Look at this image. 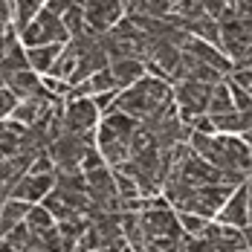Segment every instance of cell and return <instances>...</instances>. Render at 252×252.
<instances>
[{
    "instance_id": "obj_33",
    "label": "cell",
    "mask_w": 252,
    "mask_h": 252,
    "mask_svg": "<svg viewBox=\"0 0 252 252\" xmlns=\"http://www.w3.org/2000/svg\"><path fill=\"white\" fill-rule=\"evenodd\" d=\"M119 3H122V12H125V18L142 15V0H119Z\"/></svg>"
},
{
    "instance_id": "obj_29",
    "label": "cell",
    "mask_w": 252,
    "mask_h": 252,
    "mask_svg": "<svg viewBox=\"0 0 252 252\" xmlns=\"http://www.w3.org/2000/svg\"><path fill=\"white\" fill-rule=\"evenodd\" d=\"M229 12H232L235 18L252 21V0H229Z\"/></svg>"
},
{
    "instance_id": "obj_22",
    "label": "cell",
    "mask_w": 252,
    "mask_h": 252,
    "mask_svg": "<svg viewBox=\"0 0 252 252\" xmlns=\"http://www.w3.org/2000/svg\"><path fill=\"white\" fill-rule=\"evenodd\" d=\"M21 70H32L29 67V61H26V52L21 47V41L18 44H12L9 50L0 55V76H12V73H21Z\"/></svg>"
},
{
    "instance_id": "obj_18",
    "label": "cell",
    "mask_w": 252,
    "mask_h": 252,
    "mask_svg": "<svg viewBox=\"0 0 252 252\" xmlns=\"http://www.w3.org/2000/svg\"><path fill=\"white\" fill-rule=\"evenodd\" d=\"M64 50V44H47V47H29L26 52V61H29V67L38 73V76H50L52 67H55V61H58V55Z\"/></svg>"
},
{
    "instance_id": "obj_25",
    "label": "cell",
    "mask_w": 252,
    "mask_h": 252,
    "mask_svg": "<svg viewBox=\"0 0 252 252\" xmlns=\"http://www.w3.org/2000/svg\"><path fill=\"white\" fill-rule=\"evenodd\" d=\"M61 24H64V29H67L70 38H81V35L90 32V29H87V21H84V9H81V6H70V9L61 15Z\"/></svg>"
},
{
    "instance_id": "obj_38",
    "label": "cell",
    "mask_w": 252,
    "mask_h": 252,
    "mask_svg": "<svg viewBox=\"0 0 252 252\" xmlns=\"http://www.w3.org/2000/svg\"><path fill=\"white\" fill-rule=\"evenodd\" d=\"M247 180H252V171H250V177H247Z\"/></svg>"
},
{
    "instance_id": "obj_36",
    "label": "cell",
    "mask_w": 252,
    "mask_h": 252,
    "mask_svg": "<svg viewBox=\"0 0 252 252\" xmlns=\"http://www.w3.org/2000/svg\"><path fill=\"white\" fill-rule=\"evenodd\" d=\"M0 90H6V81H3V76H0Z\"/></svg>"
},
{
    "instance_id": "obj_15",
    "label": "cell",
    "mask_w": 252,
    "mask_h": 252,
    "mask_svg": "<svg viewBox=\"0 0 252 252\" xmlns=\"http://www.w3.org/2000/svg\"><path fill=\"white\" fill-rule=\"evenodd\" d=\"M174 81H200V84H220V81H223V76H220L218 70H212L209 64H203L200 58H194V55L183 52Z\"/></svg>"
},
{
    "instance_id": "obj_35",
    "label": "cell",
    "mask_w": 252,
    "mask_h": 252,
    "mask_svg": "<svg viewBox=\"0 0 252 252\" xmlns=\"http://www.w3.org/2000/svg\"><path fill=\"white\" fill-rule=\"evenodd\" d=\"M122 247H107V250H96V252H119Z\"/></svg>"
},
{
    "instance_id": "obj_23",
    "label": "cell",
    "mask_w": 252,
    "mask_h": 252,
    "mask_svg": "<svg viewBox=\"0 0 252 252\" xmlns=\"http://www.w3.org/2000/svg\"><path fill=\"white\" fill-rule=\"evenodd\" d=\"M232 96H229V84L226 78L220 84L212 87V96H209V104H206V116H223V113H232Z\"/></svg>"
},
{
    "instance_id": "obj_11",
    "label": "cell",
    "mask_w": 252,
    "mask_h": 252,
    "mask_svg": "<svg viewBox=\"0 0 252 252\" xmlns=\"http://www.w3.org/2000/svg\"><path fill=\"white\" fill-rule=\"evenodd\" d=\"M52 189H55V171L52 174H32V171H26L18 180L12 197L15 200H24V203H41Z\"/></svg>"
},
{
    "instance_id": "obj_27",
    "label": "cell",
    "mask_w": 252,
    "mask_h": 252,
    "mask_svg": "<svg viewBox=\"0 0 252 252\" xmlns=\"http://www.w3.org/2000/svg\"><path fill=\"white\" fill-rule=\"evenodd\" d=\"M226 84H229V96H232V107L241 110V113H244V110H252V96L250 93L241 90V87H238L235 81H229V78H226Z\"/></svg>"
},
{
    "instance_id": "obj_37",
    "label": "cell",
    "mask_w": 252,
    "mask_h": 252,
    "mask_svg": "<svg viewBox=\"0 0 252 252\" xmlns=\"http://www.w3.org/2000/svg\"><path fill=\"white\" fill-rule=\"evenodd\" d=\"M119 252H133V250H130V247H122V250H119Z\"/></svg>"
},
{
    "instance_id": "obj_17",
    "label": "cell",
    "mask_w": 252,
    "mask_h": 252,
    "mask_svg": "<svg viewBox=\"0 0 252 252\" xmlns=\"http://www.w3.org/2000/svg\"><path fill=\"white\" fill-rule=\"evenodd\" d=\"M107 70H110V76H113L116 90H127L130 84H136L139 78L145 76V64H142L139 58H116V61L107 64Z\"/></svg>"
},
{
    "instance_id": "obj_20",
    "label": "cell",
    "mask_w": 252,
    "mask_h": 252,
    "mask_svg": "<svg viewBox=\"0 0 252 252\" xmlns=\"http://www.w3.org/2000/svg\"><path fill=\"white\" fill-rule=\"evenodd\" d=\"M29 206H32V203L15 200V197L3 200V206H0V238H3V235H9L12 229L18 226V223H24V218H26V212H29Z\"/></svg>"
},
{
    "instance_id": "obj_12",
    "label": "cell",
    "mask_w": 252,
    "mask_h": 252,
    "mask_svg": "<svg viewBox=\"0 0 252 252\" xmlns=\"http://www.w3.org/2000/svg\"><path fill=\"white\" fill-rule=\"evenodd\" d=\"M200 238L212 241V244L218 247V252H241V250H247L244 229H235V226H229V223H220V220H209Z\"/></svg>"
},
{
    "instance_id": "obj_2",
    "label": "cell",
    "mask_w": 252,
    "mask_h": 252,
    "mask_svg": "<svg viewBox=\"0 0 252 252\" xmlns=\"http://www.w3.org/2000/svg\"><path fill=\"white\" fill-rule=\"evenodd\" d=\"M139 223H142L145 252H177V250H183L186 235H183V229H180L177 212L165 203L162 194H157V197H142Z\"/></svg>"
},
{
    "instance_id": "obj_8",
    "label": "cell",
    "mask_w": 252,
    "mask_h": 252,
    "mask_svg": "<svg viewBox=\"0 0 252 252\" xmlns=\"http://www.w3.org/2000/svg\"><path fill=\"white\" fill-rule=\"evenodd\" d=\"M93 145V142H84L81 136H73V133H61L50 142V154L52 168L55 174H70V171H81V159H84V148Z\"/></svg>"
},
{
    "instance_id": "obj_6",
    "label": "cell",
    "mask_w": 252,
    "mask_h": 252,
    "mask_svg": "<svg viewBox=\"0 0 252 252\" xmlns=\"http://www.w3.org/2000/svg\"><path fill=\"white\" fill-rule=\"evenodd\" d=\"M101 113L96 110L93 99H70L64 101V110H61V127L64 133H73V136H93L96 127H99Z\"/></svg>"
},
{
    "instance_id": "obj_4",
    "label": "cell",
    "mask_w": 252,
    "mask_h": 252,
    "mask_svg": "<svg viewBox=\"0 0 252 252\" xmlns=\"http://www.w3.org/2000/svg\"><path fill=\"white\" fill-rule=\"evenodd\" d=\"M232 191H235L232 186H200V189H191L186 194V200L180 203L177 215H197V218H206V220H215Z\"/></svg>"
},
{
    "instance_id": "obj_7",
    "label": "cell",
    "mask_w": 252,
    "mask_h": 252,
    "mask_svg": "<svg viewBox=\"0 0 252 252\" xmlns=\"http://www.w3.org/2000/svg\"><path fill=\"white\" fill-rule=\"evenodd\" d=\"M18 38H21V47L24 50H29V47H47V44H67L70 41V35H67V29L61 24V18L47 12V9L38 12V18L26 26Z\"/></svg>"
},
{
    "instance_id": "obj_10",
    "label": "cell",
    "mask_w": 252,
    "mask_h": 252,
    "mask_svg": "<svg viewBox=\"0 0 252 252\" xmlns=\"http://www.w3.org/2000/svg\"><path fill=\"white\" fill-rule=\"evenodd\" d=\"M81 9H84L87 29H90V32H96V35L110 32L113 26L125 18V12H122V3H119V0H81Z\"/></svg>"
},
{
    "instance_id": "obj_31",
    "label": "cell",
    "mask_w": 252,
    "mask_h": 252,
    "mask_svg": "<svg viewBox=\"0 0 252 252\" xmlns=\"http://www.w3.org/2000/svg\"><path fill=\"white\" fill-rule=\"evenodd\" d=\"M229 81H235L241 90H247L252 96V70H235V73L229 76Z\"/></svg>"
},
{
    "instance_id": "obj_26",
    "label": "cell",
    "mask_w": 252,
    "mask_h": 252,
    "mask_svg": "<svg viewBox=\"0 0 252 252\" xmlns=\"http://www.w3.org/2000/svg\"><path fill=\"white\" fill-rule=\"evenodd\" d=\"M177 220H180V229L186 238H200L206 223H209L206 218H197V215H177Z\"/></svg>"
},
{
    "instance_id": "obj_28",
    "label": "cell",
    "mask_w": 252,
    "mask_h": 252,
    "mask_svg": "<svg viewBox=\"0 0 252 252\" xmlns=\"http://www.w3.org/2000/svg\"><path fill=\"white\" fill-rule=\"evenodd\" d=\"M197 3H200L203 15L212 18V21H218V18L226 12V6H229V0H197Z\"/></svg>"
},
{
    "instance_id": "obj_1",
    "label": "cell",
    "mask_w": 252,
    "mask_h": 252,
    "mask_svg": "<svg viewBox=\"0 0 252 252\" xmlns=\"http://www.w3.org/2000/svg\"><path fill=\"white\" fill-rule=\"evenodd\" d=\"M189 148L206 159L212 168L223 171L229 177H238L247 183L252 171V148L241 139V136H229V133H197L191 130L189 136Z\"/></svg>"
},
{
    "instance_id": "obj_9",
    "label": "cell",
    "mask_w": 252,
    "mask_h": 252,
    "mask_svg": "<svg viewBox=\"0 0 252 252\" xmlns=\"http://www.w3.org/2000/svg\"><path fill=\"white\" fill-rule=\"evenodd\" d=\"M218 24H220V47L218 50L223 52L229 61L235 55H241L247 47H252V21L235 18L226 6V12L218 18Z\"/></svg>"
},
{
    "instance_id": "obj_13",
    "label": "cell",
    "mask_w": 252,
    "mask_h": 252,
    "mask_svg": "<svg viewBox=\"0 0 252 252\" xmlns=\"http://www.w3.org/2000/svg\"><path fill=\"white\" fill-rule=\"evenodd\" d=\"M215 220L229 223V226H235V229L250 226V194H247V183L238 186V189L229 194V200L223 203V209L218 212Z\"/></svg>"
},
{
    "instance_id": "obj_16",
    "label": "cell",
    "mask_w": 252,
    "mask_h": 252,
    "mask_svg": "<svg viewBox=\"0 0 252 252\" xmlns=\"http://www.w3.org/2000/svg\"><path fill=\"white\" fill-rule=\"evenodd\" d=\"M3 81H6V90H9L18 101L35 99V96H41V93H44V81H41V76H38L35 70L12 73V76H6Z\"/></svg>"
},
{
    "instance_id": "obj_34",
    "label": "cell",
    "mask_w": 252,
    "mask_h": 252,
    "mask_svg": "<svg viewBox=\"0 0 252 252\" xmlns=\"http://www.w3.org/2000/svg\"><path fill=\"white\" fill-rule=\"evenodd\" d=\"M247 194H250V223H252V180H247Z\"/></svg>"
},
{
    "instance_id": "obj_24",
    "label": "cell",
    "mask_w": 252,
    "mask_h": 252,
    "mask_svg": "<svg viewBox=\"0 0 252 252\" xmlns=\"http://www.w3.org/2000/svg\"><path fill=\"white\" fill-rule=\"evenodd\" d=\"M24 223L29 226V232L32 235H44L47 229L55 226V220H52V215L41 206V203H32L29 206V212H26V218H24Z\"/></svg>"
},
{
    "instance_id": "obj_5",
    "label": "cell",
    "mask_w": 252,
    "mask_h": 252,
    "mask_svg": "<svg viewBox=\"0 0 252 252\" xmlns=\"http://www.w3.org/2000/svg\"><path fill=\"white\" fill-rule=\"evenodd\" d=\"M212 87H215V84H200V81H174V84H171V99H174L177 116H180L186 125H191L197 116L206 113Z\"/></svg>"
},
{
    "instance_id": "obj_3",
    "label": "cell",
    "mask_w": 252,
    "mask_h": 252,
    "mask_svg": "<svg viewBox=\"0 0 252 252\" xmlns=\"http://www.w3.org/2000/svg\"><path fill=\"white\" fill-rule=\"evenodd\" d=\"M168 99H171V84L145 73L136 84H130L127 90H119V96L113 101V110H119V113H125L130 119L142 122L145 116H151L154 110L162 107Z\"/></svg>"
},
{
    "instance_id": "obj_30",
    "label": "cell",
    "mask_w": 252,
    "mask_h": 252,
    "mask_svg": "<svg viewBox=\"0 0 252 252\" xmlns=\"http://www.w3.org/2000/svg\"><path fill=\"white\" fill-rule=\"evenodd\" d=\"M15 104H18V99H15V96H12L9 90H0V122L12 116V110H15Z\"/></svg>"
},
{
    "instance_id": "obj_39",
    "label": "cell",
    "mask_w": 252,
    "mask_h": 252,
    "mask_svg": "<svg viewBox=\"0 0 252 252\" xmlns=\"http://www.w3.org/2000/svg\"><path fill=\"white\" fill-rule=\"evenodd\" d=\"M241 252H252V250H241Z\"/></svg>"
},
{
    "instance_id": "obj_14",
    "label": "cell",
    "mask_w": 252,
    "mask_h": 252,
    "mask_svg": "<svg viewBox=\"0 0 252 252\" xmlns=\"http://www.w3.org/2000/svg\"><path fill=\"white\" fill-rule=\"evenodd\" d=\"M183 52H189V55L200 58L203 64H209L212 70H218L223 78L232 76V61H229V58H226L220 50H218V47H212V44H206V41L189 38V41H186V47H183Z\"/></svg>"
},
{
    "instance_id": "obj_21",
    "label": "cell",
    "mask_w": 252,
    "mask_h": 252,
    "mask_svg": "<svg viewBox=\"0 0 252 252\" xmlns=\"http://www.w3.org/2000/svg\"><path fill=\"white\" fill-rule=\"evenodd\" d=\"M186 32L191 38H197V41H206L212 47H220V24L212 21V18H206V15L197 18V21H191V24L186 26Z\"/></svg>"
},
{
    "instance_id": "obj_32",
    "label": "cell",
    "mask_w": 252,
    "mask_h": 252,
    "mask_svg": "<svg viewBox=\"0 0 252 252\" xmlns=\"http://www.w3.org/2000/svg\"><path fill=\"white\" fill-rule=\"evenodd\" d=\"M70 6H81V0H47V6H44V9L61 18V15L70 9Z\"/></svg>"
},
{
    "instance_id": "obj_19",
    "label": "cell",
    "mask_w": 252,
    "mask_h": 252,
    "mask_svg": "<svg viewBox=\"0 0 252 252\" xmlns=\"http://www.w3.org/2000/svg\"><path fill=\"white\" fill-rule=\"evenodd\" d=\"M9 6H12V26L21 35L26 26L38 18V12H44L47 0H9Z\"/></svg>"
}]
</instances>
